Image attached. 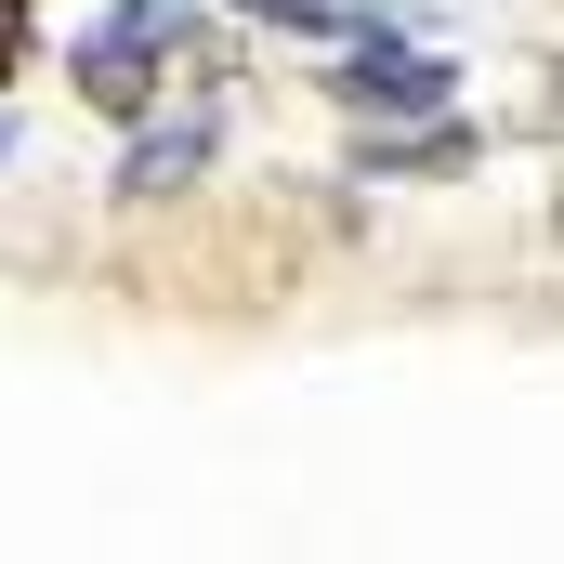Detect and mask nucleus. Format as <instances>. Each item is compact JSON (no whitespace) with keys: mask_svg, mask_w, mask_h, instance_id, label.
Masks as SVG:
<instances>
[{"mask_svg":"<svg viewBox=\"0 0 564 564\" xmlns=\"http://www.w3.org/2000/svg\"><path fill=\"white\" fill-rule=\"evenodd\" d=\"M250 26H276V40H341L355 26V0H237Z\"/></svg>","mask_w":564,"mask_h":564,"instance_id":"39448f33","label":"nucleus"},{"mask_svg":"<svg viewBox=\"0 0 564 564\" xmlns=\"http://www.w3.org/2000/svg\"><path fill=\"white\" fill-rule=\"evenodd\" d=\"M486 132H473V106H446V119H355V171L368 184H446V171H473Z\"/></svg>","mask_w":564,"mask_h":564,"instance_id":"20e7f679","label":"nucleus"},{"mask_svg":"<svg viewBox=\"0 0 564 564\" xmlns=\"http://www.w3.org/2000/svg\"><path fill=\"white\" fill-rule=\"evenodd\" d=\"M66 93L106 119H144L171 93V0H93L66 26Z\"/></svg>","mask_w":564,"mask_h":564,"instance_id":"f03ea898","label":"nucleus"},{"mask_svg":"<svg viewBox=\"0 0 564 564\" xmlns=\"http://www.w3.org/2000/svg\"><path fill=\"white\" fill-rule=\"evenodd\" d=\"M210 158H224V93H184V106L158 93V106L132 119V144H119V197H132V210H158V197H184Z\"/></svg>","mask_w":564,"mask_h":564,"instance_id":"7ed1b4c3","label":"nucleus"},{"mask_svg":"<svg viewBox=\"0 0 564 564\" xmlns=\"http://www.w3.org/2000/svg\"><path fill=\"white\" fill-rule=\"evenodd\" d=\"M341 66H315V93L341 106V119H446V106H473V66L446 53V40H408V26H355V40H328Z\"/></svg>","mask_w":564,"mask_h":564,"instance_id":"f257e3e1","label":"nucleus"}]
</instances>
